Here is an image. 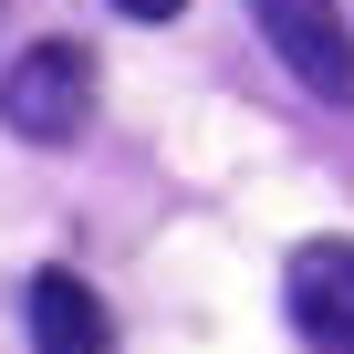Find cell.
<instances>
[{
	"instance_id": "1",
	"label": "cell",
	"mask_w": 354,
	"mask_h": 354,
	"mask_svg": "<svg viewBox=\"0 0 354 354\" xmlns=\"http://www.w3.org/2000/svg\"><path fill=\"white\" fill-rule=\"evenodd\" d=\"M84 115H94V53H84V42L53 32V42L11 53V73H0V125H11V136H32V146H73Z\"/></svg>"
},
{
	"instance_id": "2",
	"label": "cell",
	"mask_w": 354,
	"mask_h": 354,
	"mask_svg": "<svg viewBox=\"0 0 354 354\" xmlns=\"http://www.w3.org/2000/svg\"><path fill=\"white\" fill-rule=\"evenodd\" d=\"M250 21H261V42L302 73V94L354 104V32H344L333 0H250Z\"/></svg>"
},
{
	"instance_id": "3",
	"label": "cell",
	"mask_w": 354,
	"mask_h": 354,
	"mask_svg": "<svg viewBox=\"0 0 354 354\" xmlns=\"http://www.w3.org/2000/svg\"><path fill=\"white\" fill-rule=\"evenodd\" d=\"M281 292H292V323L313 354H354V240H302Z\"/></svg>"
},
{
	"instance_id": "4",
	"label": "cell",
	"mask_w": 354,
	"mask_h": 354,
	"mask_svg": "<svg viewBox=\"0 0 354 354\" xmlns=\"http://www.w3.org/2000/svg\"><path fill=\"white\" fill-rule=\"evenodd\" d=\"M32 344L42 354H104V302H94V281H73V271H32Z\"/></svg>"
},
{
	"instance_id": "5",
	"label": "cell",
	"mask_w": 354,
	"mask_h": 354,
	"mask_svg": "<svg viewBox=\"0 0 354 354\" xmlns=\"http://www.w3.org/2000/svg\"><path fill=\"white\" fill-rule=\"evenodd\" d=\"M115 11H125V21H177L188 0H115Z\"/></svg>"
}]
</instances>
